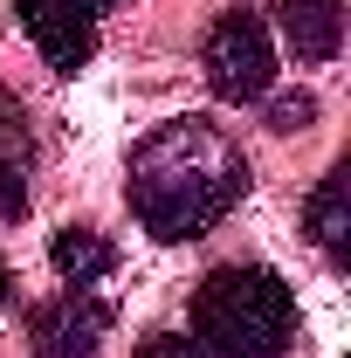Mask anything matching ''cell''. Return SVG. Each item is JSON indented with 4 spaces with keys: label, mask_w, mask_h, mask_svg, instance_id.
I'll return each mask as SVG.
<instances>
[{
    "label": "cell",
    "mask_w": 351,
    "mask_h": 358,
    "mask_svg": "<svg viewBox=\"0 0 351 358\" xmlns=\"http://www.w3.org/2000/svg\"><path fill=\"white\" fill-rule=\"evenodd\" d=\"M282 42L296 62H338L345 48V7L338 0H282Z\"/></svg>",
    "instance_id": "cell-6"
},
{
    "label": "cell",
    "mask_w": 351,
    "mask_h": 358,
    "mask_svg": "<svg viewBox=\"0 0 351 358\" xmlns=\"http://www.w3.org/2000/svg\"><path fill=\"white\" fill-rule=\"evenodd\" d=\"M117 0H14L28 42L42 48V62L55 76H76L89 55H96V28Z\"/></svg>",
    "instance_id": "cell-4"
},
{
    "label": "cell",
    "mask_w": 351,
    "mask_h": 358,
    "mask_svg": "<svg viewBox=\"0 0 351 358\" xmlns=\"http://www.w3.org/2000/svg\"><path fill=\"white\" fill-rule=\"evenodd\" d=\"M28 166H35L28 117H21V103L0 96V221H21L28 214Z\"/></svg>",
    "instance_id": "cell-8"
},
{
    "label": "cell",
    "mask_w": 351,
    "mask_h": 358,
    "mask_svg": "<svg viewBox=\"0 0 351 358\" xmlns=\"http://www.w3.org/2000/svg\"><path fill=\"white\" fill-rule=\"evenodd\" d=\"M103 331H110V303L89 289H62L55 303L28 310V358H103Z\"/></svg>",
    "instance_id": "cell-5"
},
{
    "label": "cell",
    "mask_w": 351,
    "mask_h": 358,
    "mask_svg": "<svg viewBox=\"0 0 351 358\" xmlns=\"http://www.w3.org/2000/svg\"><path fill=\"white\" fill-rule=\"evenodd\" d=\"M14 303V275H7V262H0V310Z\"/></svg>",
    "instance_id": "cell-12"
},
{
    "label": "cell",
    "mask_w": 351,
    "mask_h": 358,
    "mask_svg": "<svg viewBox=\"0 0 351 358\" xmlns=\"http://www.w3.org/2000/svg\"><path fill=\"white\" fill-rule=\"evenodd\" d=\"M138 358H207L193 338H179V331H152L145 345H138Z\"/></svg>",
    "instance_id": "cell-11"
},
{
    "label": "cell",
    "mask_w": 351,
    "mask_h": 358,
    "mask_svg": "<svg viewBox=\"0 0 351 358\" xmlns=\"http://www.w3.org/2000/svg\"><path fill=\"white\" fill-rule=\"evenodd\" d=\"M48 262H55V275L69 282V289H96L110 268H117V248L96 234V227H55V241H48Z\"/></svg>",
    "instance_id": "cell-9"
},
{
    "label": "cell",
    "mask_w": 351,
    "mask_h": 358,
    "mask_svg": "<svg viewBox=\"0 0 351 358\" xmlns=\"http://www.w3.org/2000/svg\"><path fill=\"white\" fill-rule=\"evenodd\" d=\"M207 90L220 103H262L275 83V42H268V21L255 7H227L214 28H207Z\"/></svg>",
    "instance_id": "cell-3"
},
{
    "label": "cell",
    "mask_w": 351,
    "mask_h": 358,
    "mask_svg": "<svg viewBox=\"0 0 351 358\" xmlns=\"http://www.w3.org/2000/svg\"><path fill=\"white\" fill-rule=\"evenodd\" d=\"M310 117H317V96H310V90H296V96H275V103H268V131H303Z\"/></svg>",
    "instance_id": "cell-10"
},
{
    "label": "cell",
    "mask_w": 351,
    "mask_h": 358,
    "mask_svg": "<svg viewBox=\"0 0 351 358\" xmlns=\"http://www.w3.org/2000/svg\"><path fill=\"white\" fill-rule=\"evenodd\" d=\"M248 193V152L207 117L145 131L124 159V200L152 241H200Z\"/></svg>",
    "instance_id": "cell-1"
},
{
    "label": "cell",
    "mask_w": 351,
    "mask_h": 358,
    "mask_svg": "<svg viewBox=\"0 0 351 358\" xmlns=\"http://www.w3.org/2000/svg\"><path fill=\"white\" fill-rule=\"evenodd\" d=\"M303 221H310V241H317L331 262H345V255H351V159H338L331 173L317 179Z\"/></svg>",
    "instance_id": "cell-7"
},
{
    "label": "cell",
    "mask_w": 351,
    "mask_h": 358,
    "mask_svg": "<svg viewBox=\"0 0 351 358\" xmlns=\"http://www.w3.org/2000/svg\"><path fill=\"white\" fill-rule=\"evenodd\" d=\"M193 345L207 358H282L296 345V289L262 262H227L193 289Z\"/></svg>",
    "instance_id": "cell-2"
}]
</instances>
